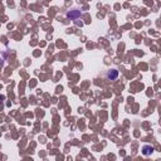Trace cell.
Segmentation results:
<instances>
[{
  "instance_id": "obj_2",
  "label": "cell",
  "mask_w": 161,
  "mask_h": 161,
  "mask_svg": "<svg viewBox=\"0 0 161 161\" xmlns=\"http://www.w3.org/2000/svg\"><path fill=\"white\" fill-rule=\"evenodd\" d=\"M106 77H107V79H110V80H115L118 77V71L117 69L108 71V72H107V74H106Z\"/></svg>"
},
{
  "instance_id": "obj_3",
  "label": "cell",
  "mask_w": 161,
  "mask_h": 161,
  "mask_svg": "<svg viewBox=\"0 0 161 161\" xmlns=\"http://www.w3.org/2000/svg\"><path fill=\"white\" fill-rule=\"evenodd\" d=\"M154 151H155V149L152 147V146H150V145H145V146L142 147V154L145 156H150Z\"/></svg>"
},
{
  "instance_id": "obj_1",
  "label": "cell",
  "mask_w": 161,
  "mask_h": 161,
  "mask_svg": "<svg viewBox=\"0 0 161 161\" xmlns=\"http://www.w3.org/2000/svg\"><path fill=\"white\" fill-rule=\"evenodd\" d=\"M67 17L69 18V19H72V20H76V19H78V18H80L82 17V13H80L79 10H71V11H68L67 13Z\"/></svg>"
}]
</instances>
